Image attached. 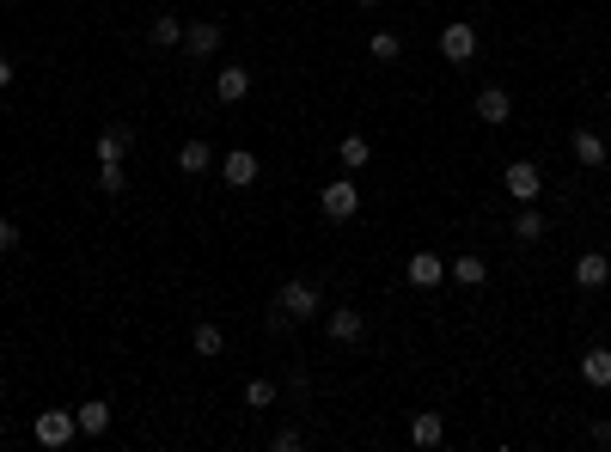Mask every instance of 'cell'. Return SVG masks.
<instances>
[{
    "label": "cell",
    "instance_id": "cell-1",
    "mask_svg": "<svg viewBox=\"0 0 611 452\" xmlns=\"http://www.w3.org/2000/svg\"><path fill=\"white\" fill-rule=\"evenodd\" d=\"M318 208H325V221H355V214H361V190H355V178H337V184H325Z\"/></svg>",
    "mask_w": 611,
    "mask_h": 452
},
{
    "label": "cell",
    "instance_id": "cell-2",
    "mask_svg": "<svg viewBox=\"0 0 611 452\" xmlns=\"http://www.w3.org/2000/svg\"><path fill=\"white\" fill-rule=\"evenodd\" d=\"M502 184H508L513 202H538V190H544V171H538L532 159H520V165H508V171H502Z\"/></svg>",
    "mask_w": 611,
    "mask_h": 452
},
{
    "label": "cell",
    "instance_id": "cell-3",
    "mask_svg": "<svg viewBox=\"0 0 611 452\" xmlns=\"http://www.w3.org/2000/svg\"><path fill=\"white\" fill-rule=\"evenodd\" d=\"M440 56H447L452 67H459V62H471V56H477V25H465V19H452L447 31H440Z\"/></svg>",
    "mask_w": 611,
    "mask_h": 452
},
{
    "label": "cell",
    "instance_id": "cell-4",
    "mask_svg": "<svg viewBox=\"0 0 611 452\" xmlns=\"http://www.w3.org/2000/svg\"><path fill=\"white\" fill-rule=\"evenodd\" d=\"M74 434H80V422H74L67 410H43L37 416V447H67Z\"/></svg>",
    "mask_w": 611,
    "mask_h": 452
},
{
    "label": "cell",
    "instance_id": "cell-5",
    "mask_svg": "<svg viewBox=\"0 0 611 452\" xmlns=\"http://www.w3.org/2000/svg\"><path fill=\"white\" fill-rule=\"evenodd\" d=\"M404 275H409V288H440L447 282V257H434V251H416L404 263Z\"/></svg>",
    "mask_w": 611,
    "mask_h": 452
},
{
    "label": "cell",
    "instance_id": "cell-6",
    "mask_svg": "<svg viewBox=\"0 0 611 452\" xmlns=\"http://www.w3.org/2000/svg\"><path fill=\"white\" fill-rule=\"evenodd\" d=\"M513 117V98L508 92H502V86H483V92H477V123H489V128H502Z\"/></svg>",
    "mask_w": 611,
    "mask_h": 452
},
{
    "label": "cell",
    "instance_id": "cell-7",
    "mask_svg": "<svg viewBox=\"0 0 611 452\" xmlns=\"http://www.w3.org/2000/svg\"><path fill=\"white\" fill-rule=\"evenodd\" d=\"M275 306H282L287 318H312V312H318V288H312V282H287Z\"/></svg>",
    "mask_w": 611,
    "mask_h": 452
},
{
    "label": "cell",
    "instance_id": "cell-8",
    "mask_svg": "<svg viewBox=\"0 0 611 452\" xmlns=\"http://www.w3.org/2000/svg\"><path fill=\"white\" fill-rule=\"evenodd\" d=\"M221 178L233 190H244V184H257V153H244V147H233V153H226L221 159Z\"/></svg>",
    "mask_w": 611,
    "mask_h": 452
},
{
    "label": "cell",
    "instance_id": "cell-9",
    "mask_svg": "<svg viewBox=\"0 0 611 452\" xmlns=\"http://www.w3.org/2000/svg\"><path fill=\"white\" fill-rule=\"evenodd\" d=\"M129 141H135V128H129V123H110V128L98 135V165H122Z\"/></svg>",
    "mask_w": 611,
    "mask_h": 452
},
{
    "label": "cell",
    "instance_id": "cell-10",
    "mask_svg": "<svg viewBox=\"0 0 611 452\" xmlns=\"http://www.w3.org/2000/svg\"><path fill=\"white\" fill-rule=\"evenodd\" d=\"M183 49H190V56H214V49H221V25H208V19L183 25Z\"/></svg>",
    "mask_w": 611,
    "mask_h": 452
},
{
    "label": "cell",
    "instance_id": "cell-11",
    "mask_svg": "<svg viewBox=\"0 0 611 452\" xmlns=\"http://www.w3.org/2000/svg\"><path fill=\"white\" fill-rule=\"evenodd\" d=\"M606 282H611V263L599 257V251L575 257V288H606Z\"/></svg>",
    "mask_w": 611,
    "mask_h": 452
},
{
    "label": "cell",
    "instance_id": "cell-12",
    "mask_svg": "<svg viewBox=\"0 0 611 452\" xmlns=\"http://www.w3.org/2000/svg\"><path fill=\"white\" fill-rule=\"evenodd\" d=\"M214 92H221V104H239L244 92H251V67H221V74H214Z\"/></svg>",
    "mask_w": 611,
    "mask_h": 452
},
{
    "label": "cell",
    "instance_id": "cell-13",
    "mask_svg": "<svg viewBox=\"0 0 611 452\" xmlns=\"http://www.w3.org/2000/svg\"><path fill=\"white\" fill-rule=\"evenodd\" d=\"M581 379H587L593 391H606L611 385V349H587L581 354Z\"/></svg>",
    "mask_w": 611,
    "mask_h": 452
},
{
    "label": "cell",
    "instance_id": "cell-14",
    "mask_svg": "<svg viewBox=\"0 0 611 452\" xmlns=\"http://www.w3.org/2000/svg\"><path fill=\"white\" fill-rule=\"evenodd\" d=\"M440 434H447V422H440L434 410H422L416 422H409V440H416V447H440Z\"/></svg>",
    "mask_w": 611,
    "mask_h": 452
},
{
    "label": "cell",
    "instance_id": "cell-15",
    "mask_svg": "<svg viewBox=\"0 0 611 452\" xmlns=\"http://www.w3.org/2000/svg\"><path fill=\"white\" fill-rule=\"evenodd\" d=\"M74 422H80V434H104V428H110V404H98V397H92V404H80V410H74Z\"/></svg>",
    "mask_w": 611,
    "mask_h": 452
},
{
    "label": "cell",
    "instance_id": "cell-16",
    "mask_svg": "<svg viewBox=\"0 0 611 452\" xmlns=\"http://www.w3.org/2000/svg\"><path fill=\"white\" fill-rule=\"evenodd\" d=\"M452 282H465V288H483V282H489V263H483V257H452Z\"/></svg>",
    "mask_w": 611,
    "mask_h": 452
},
{
    "label": "cell",
    "instance_id": "cell-17",
    "mask_svg": "<svg viewBox=\"0 0 611 452\" xmlns=\"http://www.w3.org/2000/svg\"><path fill=\"white\" fill-rule=\"evenodd\" d=\"M325 324H330V336H337V343H355V336H361V312L343 306V312H330Z\"/></svg>",
    "mask_w": 611,
    "mask_h": 452
},
{
    "label": "cell",
    "instance_id": "cell-18",
    "mask_svg": "<svg viewBox=\"0 0 611 452\" xmlns=\"http://www.w3.org/2000/svg\"><path fill=\"white\" fill-rule=\"evenodd\" d=\"M575 159L581 165H606V141H599L593 128H581V135H575Z\"/></svg>",
    "mask_w": 611,
    "mask_h": 452
},
{
    "label": "cell",
    "instance_id": "cell-19",
    "mask_svg": "<svg viewBox=\"0 0 611 452\" xmlns=\"http://www.w3.org/2000/svg\"><path fill=\"white\" fill-rule=\"evenodd\" d=\"M190 343H196V354H202V361H214V354L226 349V336H221V324H196V336H190Z\"/></svg>",
    "mask_w": 611,
    "mask_h": 452
},
{
    "label": "cell",
    "instance_id": "cell-20",
    "mask_svg": "<svg viewBox=\"0 0 611 452\" xmlns=\"http://www.w3.org/2000/svg\"><path fill=\"white\" fill-rule=\"evenodd\" d=\"M208 165H214V159H208L202 141H183L178 147V171H190V178H196V171H208Z\"/></svg>",
    "mask_w": 611,
    "mask_h": 452
},
{
    "label": "cell",
    "instance_id": "cell-21",
    "mask_svg": "<svg viewBox=\"0 0 611 452\" xmlns=\"http://www.w3.org/2000/svg\"><path fill=\"white\" fill-rule=\"evenodd\" d=\"M147 37L160 43V49H171V43H183V19H171V13H160V19H153V31H147Z\"/></svg>",
    "mask_w": 611,
    "mask_h": 452
},
{
    "label": "cell",
    "instance_id": "cell-22",
    "mask_svg": "<svg viewBox=\"0 0 611 452\" xmlns=\"http://www.w3.org/2000/svg\"><path fill=\"white\" fill-rule=\"evenodd\" d=\"M513 232H520V239H544V214H538L532 202H520V214H513Z\"/></svg>",
    "mask_w": 611,
    "mask_h": 452
},
{
    "label": "cell",
    "instance_id": "cell-23",
    "mask_svg": "<svg viewBox=\"0 0 611 452\" xmlns=\"http://www.w3.org/2000/svg\"><path fill=\"white\" fill-rule=\"evenodd\" d=\"M337 159H343V165H348V171H361V165H367V159H373V147H367V141H361V135H348V141H343V147H337Z\"/></svg>",
    "mask_w": 611,
    "mask_h": 452
},
{
    "label": "cell",
    "instance_id": "cell-24",
    "mask_svg": "<svg viewBox=\"0 0 611 452\" xmlns=\"http://www.w3.org/2000/svg\"><path fill=\"white\" fill-rule=\"evenodd\" d=\"M244 404H251V410H269V404H275V379H251V385H244Z\"/></svg>",
    "mask_w": 611,
    "mask_h": 452
},
{
    "label": "cell",
    "instance_id": "cell-25",
    "mask_svg": "<svg viewBox=\"0 0 611 452\" xmlns=\"http://www.w3.org/2000/svg\"><path fill=\"white\" fill-rule=\"evenodd\" d=\"M367 49H373V62H398V37H391V31H373Z\"/></svg>",
    "mask_w": 611,
    "mask_h": 452
},
{
    "label": "cell",
    "instance_id": "cell-26",
    "mask_svg": "<svg viewBox=\"0 0 611 452\" xmlns=\"http://www.w3.org/2000/svg\"><path fill=\"white\" fill-rule=\"evenodd\" d=\"M122 184H129V178H122V165H98V190H104V196H117Z\"/></svg>",
    "mask_w": 611,
    "mask_h": 452
},
{
    "label": "cell",
    "instance_id": "cell-27",
    "mask_svg": "<svg viewBox=\"0 0 611 452\" xmlns=\"http://www.w3.org/2000/svg\"><path fill=\"white\" fill-rule=\"evenodd\" d=\"M13 245H19V226H13V221H0V251H13Z\"/></svg>",
    "mask_w": 611,
    "mask_h": 452
},
{
    "label": "cell",
    "instance_id": "cell-28",
    "mask_svg": "<svg viewBox=\"0 0 611 452\" xmlns=\"http://www.w3.org/2000/svg\"><path fill=\"white\" fill-rule=\"evenodd\" d=\"M6 86H13V62H6V56H0V92H6Z\"/></svg>",
    "mask_w": 611,
    "mask_h": 452
},
{
    "label": "cell",
    "instance_id": "cell-29",
    "mask_svg": "<svg viewBox=\"0 0 611 452\" xmlns=\"http://www.w3.org/2000/svg\"><path fill=\"white\" fill-rule=\"evenodd\" d=\"M355 6H379V0H355Z\"/></svg>",
    "mask_w": 611,
    "mask_h": 452
},
{
    "label": "cell",
    "instance_id": "cell-30",
    "mask_svg": "<svg viewBox=\"0 0 611 452\" xmlns=\"http://www.w3.org/2000/svg\"><path fill=\"white\" fill-rule=\"evenodd\" d=\"M606 98H611V92H606Z\"/></svg>",
    "mask_w": 611,
    "mask_h": 452
}]
</instances>
